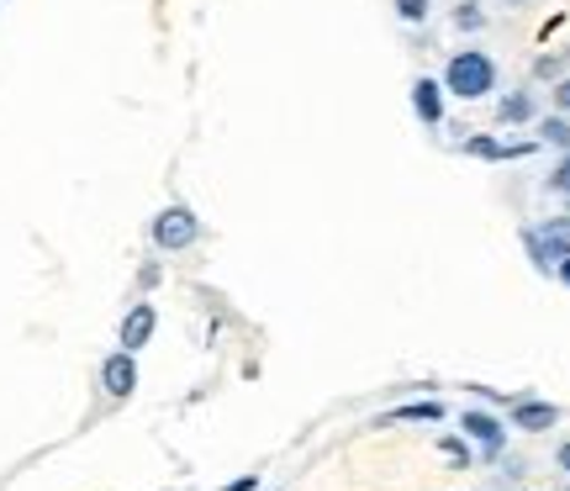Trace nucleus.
<instances>
[{"label": "nucleus", "mask_w": 570, "mask_h": 491, "mask_svg": "<svg viewBox=\"0 0 570 491\" xmlns=\"http://www.w3.org/2000/svg\"><path fill=\"white\" fill-rule=\"evenodd\" d=\"M560 423V407L554 402H539V396H512L508 402V429L518 433H550Z\"/></svg>", "instance_id": "39448f33"}, {"label": "nucleus", "mask_w": 570, "mask_h": 491, "mask_svg": "<svg viewBox=\"0 0 570 491\" xmlns=\"http://www.w3.org/2000/svg\"><path fill=\"white\" fill-rule=\"evenodd\" d=\"M566 75H570V48H554V53L533 59V80L539 85H554V80H566Z\"/></svg>", "instance_id": "ddd939ff"}, {"label": "nucleus", "mask_w": 570, "mask_h": 491, "mask_svg": "<svg viewBox=\"0 0 570 491\" xmlns=\"http://www.w3.org/2000/svg\"><path fill=\"white\" fill-rule=\"evenodd\" d=\"M533 144H518V148H508V144H497V138H487V132H470L465 138V154L470 159H487V164H497V159H518V154H529Z\"/></svg>", "instance_id": "9b49d317"}, {"label": "nucleus", "mask_w": 570, "mask_h": 491, "mask_svg": "<svg viewBox=\"0 0 570 491\" xmlns=\"http://www.w3.org/2000/svg\"><path fill=\"white\" fill-rule=\"evenodd\" d=\"M544 190H550V196H566V202H570V148L560 154V159H554L550 175H544Z\"/></svg>", "instance_id": "2eb2a0df"}, {"label": "nucleus", "mask_w": 570, "mask_h": 491, "mask_svg": "<svg viewBox=\"0 0 570 491\" xmlns=\"http://www.w3.org/2000/svg\"><path fill=\"white\" fill-rule=\"evenodd\" d=\"M101 391L106 396H132L138 391V354H127V348H111L101 360Z\"/></svg>", "instance_id": "423d86ee"}, {"label": "nucleus", "mask_w": 570, "mask_h": 491, "mask_svg": "<svg viewBox=\"0 0 570 491\" xmlns=\"http://www.w3.org/2000/svg\"><path fill=\"white\" fill-rule=\"evenodd\" d=\"M533 144L554 148V154H566V148H570V117H560V111H544V117L533 122Z\"/></svg>", "instance_id": "9d476101"}, {"label": "nucleus", "mask_w": 570, "mask_h": 491, "mask_svg": "<svg viewBox=\"0 0 570 491\" xmlns=\"http://www.w3.org/2000/svg\"><path fill=\"white\" fill-rule=\"evenodd\" d=\"M396 17L407 21V27H423V21H428V0H396Z\"/></svg>", "instance_id": "dca6fc26"}, {"label": "nucleus", "mask_w": 570, "mask_h": 491, "mask_svg": "<svg viewBox=\"0 0 570 491\" xmlns=\"http://www.w3.org/2000/svg\"><path fill=\"white\" fill-rule=\"evenodd\" d=\"M566 491H570V487H566Z\"/></svg>", "instance_id": "5701e85b"}, {"label": "nucleus", "mask_w": 570, "mask_h": 491, "mask_svg": "<svg viewBox=\"0 0 570 491\" xmlns=\"http://www.w3.org/2000/svg\"><path fill=\"white\" fill-rule=\"evenodd\" d=\"M523 254H529V265L539 269V275H554V265L570 254V212L523 227Z\"/></svg>", "instance_id": "f03ea898"}, {"label": "nucleus", "mask_w": 570, "mask_h": 491, "mask_svg": "<svg viewBox=\"0 0 570 491\" xmlns=\"http://www.w3.org/2000/svg\"><path fill=\"white\" fill-rule=\"evenodd\" d=\"M502 6H533V0H502Z\"/></svg>", "instance_id": "4be33fe9"}, {"label": "nucleus", "mask_w": 570, "mask_h": 491, "mask_svg": "<svg viewBox=\"0 0 570 491\" xmlns=\"http://www.w3.org/2000/svg\"><path fill=\"white\" fill-rule=\"evenodd\" d=\"M148 238H154V248H164V254H180V248H190L202 238V217H196L190 206H164L159 217L148 223Z\"/></svg>", "instance_id": "7ed1b4c3"}, {"label": "nucleus", "mask_w": 570, "mask_h": 491, "mask_svg": "<svg viewBox=\"0 0 570 491\" xmlns=\"http://www.w3.org/2000/svg\"><path fill=\"white\" fill-rule=\"evenodd\" d=\"M444 418H449L444 402H407V407L386 412L381 423H444Z\"/></svg>", "instance_id": "f8f14e48"}, {"label": "nucleus", "mask_w": 570, "mask_h": 491, "mask_svg": "<svg viewBox=\"0 0 570 491\" xmlns=\"http://www.w3.org/2000/svg\"><path fill=\"white\" fill-rule=\"evenodd\" d=\"M460 433H465V439H475V450H481V460H487V465H497V460L508 454V418H497V412H487V407H465V412H460Z\"/></svg>", "instance_id": "20e7f679"}, {"label": "nucleus", "mask_w": 570, "mask_h": 491, "mask_svg": "<svg viewBox=\"0 0 570 491\" xmlns=\"http://www.w3.org/2000/svg\"><path fill=\"white\" fill-rule=\"evenodd\" d=\"M554 465H560V471L570 475V439H566V444H560V450H554Z\"/></svg>", "instance_id": "412c9836"}, {"label": "nucleus", "mask_w": 570, "mask_h": 491, "mask_svg": "<svg viewBox=\"0 0 570 491\" xmlns=\"http://www.w3.org/2000/svg\"><path fill=\"white\" fill-rule=\"evenodd\" d=\"M444 85L433 80V75H423V80H412V111H417V122L423 127H439L444 122Z\"/></svg>", "instance_id": "1a4fd4ad"}, {"label": "nucleus", "mask_w": 570, "mask_h": 491, "mask_svg": "<svg viewBox=\"0 0 570 491\" xmlns=\"http://www.w3.org/2000/svg\"><path fill=\"white\" fill-rule=\"evenodd\" d=\"M223 491H259V475H238V481H227Z\"/></svg>", "instance_id": "6ab92c4d"}, {"label": "nucleus", "mask_w": 570, "mask_h": 491, "mask_svg": "<svg viewBox=\"0 0 570 491\" xmlns=\"http://www.w3.org/2000/svg\"><path fill=\"white\" fill-rule=\"evenodd\" d=\"M439 450L449 454V460H454V465H465L470 460V450H465V439H454V433H449V439H439Z\"/></svg>", "instance_id": "a211bd4d"}, {"label": "nucleus", "mask_w": 570, "mask_h": 491, "mask_svg": "<svg viewBox=\"0 0 570 491\" xmlns=\"http://www.w3.org/2000/svg\"><path fill=\"white\" fill-rule=\"evenodd\" d=\"M497 122H502V127L539 122V96H533L529 85H518V90H508V96H497Z\"/></svg>", "instance_id": "6e6552de"}, {"label": "nucleus", "mask_w": 570, "mask_h": 491, "mask_svg": "<svg viewBox=\"0 0 570 491\" xmlns=\"http://www.w3.org/2000/svg\"><path fill=\"white\" fill-rule=\"evenodd\" d=\"M550 106L560 111V117H570V75H566V80H554V85H550Z\"/></svg>", "instance_id": "f3484780"}, {"label": "nucleus", "mask_w": 570, "mask_h": 491, "mask_svg": "<svg viewBox=\"0 0 570 491\" xmlns=\"http://www.w3.org/2000/svg\"><path fill=\"white\" fill-rule=\"evenodd\" d=\"M497 80H502V69H497V59H491L487 48L449 53L444 75H439L444 96H454V101H487V96H497Z\"/></svg>", "instance_id": "f257e3e1"}, {"label": "nucleus", "mask_w": 570, "mask_h": 491, "mask_svg": "<svg viewBox=\"0 0 570 491\" xmlns=\"http://www.w3.org/2000/svg\"><path fill=\"white\" fill-rule=\"evenodd\" d=\"M554 281H560V286L570 291V254H566V259H560V265H554Z\"/></svg>", "instance_id": "aec40b11"}, {"label": "nucleus", "mask_w": 570, "mask_h": 491, "mask_svg": "<svg viewBox=\"0 0 570 491\" xmlns=\"http://www.w3.org/2000/svg\"><path fill=\"white\" fill-rule=\"evenodd\" d=\"M154 327H159V312H154V302H138V307H127L122 327H117V348H127V354H138V348H148V338H154Z\"/></svg>", "instance_id": "0eeeda50"}, {"label": "nucleus", "mask_w": 570, "mask_h": 491, "mask_svg": "<svg viewBox=\"0 0 570 491\" xmlns=\"http://www.w3.org/2000/svg\"><path fill=\"white\" fill-rule=\"evenodd\" d=\"M454 27H460V32H481V27H487L481 0H460V6H454Z\"/></svg>", "instance_id": "4468645a"}]
</instances>
